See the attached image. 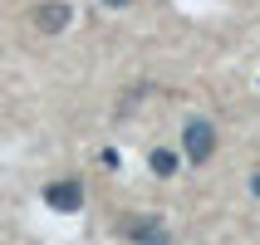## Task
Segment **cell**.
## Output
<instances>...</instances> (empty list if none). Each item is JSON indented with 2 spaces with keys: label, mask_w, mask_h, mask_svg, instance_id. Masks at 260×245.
Returning a JSON list of instances; mask_svg holds the SVG:
<instances>
[{
  "label": "cell",
  "mask_w": 260,
  "mask_h": 245,
  "mask_svg": "<svg viewBox=\"0 0 260 245\" xmlns=\"http://www.w3.org/2000/svg\"><path fill=\"white\" fill-rule=\"evenodd\" d=\"M182 147H187V157L202 167V162H211V152H216V128L206 123V118H191L187 128H182Z\"/></svg>",
  "instance_id": "6da1fadb"
},
{
  "label": "cell",
  "mask_w": 260,
  "mask_h": 245,
  "mask_svg": "<svg viewBox=\"0 0 260 245\" xmlns=\"http://www.w3.org/2000/svg\"><path fill=\"white\" fill-rule=\"evenodd\" d=\"M44 201H49V211H59V216H74V211L84 206V187H79L74 177L49 182V187H44Z\"/></svg>",
  "instance_id": "7a4b0ae2"
},
{
  "label": "cell",
  "mask_w": 260,
  "mask_h": 245,
  "mask_svg": "<svg viewBox=\"0 0 260 245\" xmlns=\"http://www.w3.org/2000/svg\"><path fill=\"white\" fill-rule=\"evenodd\" d=\"M123 235H128L133 245H172V231H167L162 221H152V216L128 221V226H123Z\"/></svg>",
  "instance_id": "3957f363"
},
{
  "label": "cell",
  "mask_w": 260,
  "mask_h": 245,
  "mask_svg": "<svg viewBox=\"0 0 260 245\" xmlns=\"http://www.w3.org/2000/svg\"><path fill=\"white\" fill-rule=\"evenodd\" d=\"M69 5H64V0H49V5H40V10H35V29H44V34H59V29L69 25Z\"/></svg>",
  "instance_id": "277c9868"
},
{
  "label": "cell",
  "mask_w": 260,
  "mask_h": 245,
  "mask_svg": "<svg viewBox=\"0 0 260 245\" xmlns=\"http://www.w3.org/2000/svg\"><path fill=\"white\" fill-rule=\"evenodd\" d=\"M152 172H157V177H172V172H177V157L167 152V147H157V152H152Z\"/></svg>",
  "instance_id": "5b68a950"
},
{
  "label": "cell",
  "mask_w": 260,
  "mask_h": 245,
  "mask_svg": "<svg viewBox=\"0 0 260 245\" xmlns=\"http://www.w3.org/2000/svg\"><path fill=\"white\" fill-rule=\"evenodd\" d=\"M250 191H255V196H260V172H255V177H250Z\"/></svg>",
  "instance_id": "8992f818"
},
{
  "label": "cell",
  "mask_w": 260,
  "mask_h": 245,
  "mask_svg": "<svg viewBox=\"0 0 260 245\" xmlns=\"http://www.w3.org/2000/svg\"><path fill=\"white\" fill-rule=\"evenodd\" d=\"M108 5H133V0H108Z\"/></svg>",
  "instance_id": "52a82bcc"
}]
</instances>
